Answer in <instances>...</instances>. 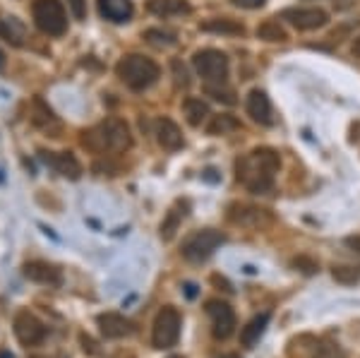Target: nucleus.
Wrapping results in <instances>:
<instances>
[{
    "label": "nucleus",
    "mask_w": 360,
    "mask_h": 358,
    "mask_svg": "<svg viewBox=\"0 0 360 358\" xmlns=\"http://www.w3.org/2000/svg\"><path fill=\"white\" fill-rule=\"evenodd\" d=\"M281 159L278 152L271 147H257L245 157L236 159V178L245 186L250 193H269L274 188V176L278 173Z\"/></svg>",
    "instance_id": "obj_1"
},
{
    "label": "nucleus",
    "mask_w": 360,
    "mask_h": 358,
    "mask_svg": "<svg viewBox=\"0 0 360 358\" xmlns=\"http://www.w3.org/2000/svg\"><path fill=\"white\" fill-rule=\"evenodd\" d=\"M82 147H86L94 154L106 152H125L132 147V135L125 120L120 118H106L103 123L82 132Z\"/></svg>",
    "instance_id": "obj_2"
},
{
    "label": "nucleus",
    "mask_w": 360,
    "mask_h": 358,
    "mask_svg": "<svg viewBox=\"0 0 360 358\" xmlns=\"http://www.w3.org/2000/svg\"><path fill=\"white\" fill-rule=\"evenodd\" d=\"M115 72H118V77L135 91L149 89V87L161 77V68L156 65L152 58L139 56V53H130V56L120 58V63L115 65Z\"/></svg>",
    "instance_id": "obj_3"
},
{
    "label": "nucleus",
    "mask_w": 360,
    "mask_h": 358,
    "mask_svg": "<svg viewBox=\"0 0 360 358\" xmlns=\"http://www.w3.org/2000/svg\"><path fill=\"white\" fill-rule=\"evenodd\" d=\"M32 15L34 25L49 37H63L68 32V15L60 0H34Z\"/></svg>",
    "instance_id": "obj_4"
},
{
    "label": "nucleus",
    "mask_w": 360,
    "mask_h": 358,
    "mask_svg": "<svg viewBox=\"0 0 360 358\" xmlns=\"http://www.w3.org/2000/svg\"><path fill=\"white\" fill-rule=\"evenodd\" d=\"M180 313L173 305H164V308L156 313L154 317V327H152V344L154 349H171L178 344L180 339Z\"/></svg>",
    "instance_id": "obj_5"
},
{
    "label": "nucleus",
    "mask_w": 360,
    "mask_h": 358,
    "mask_svg": "<svg viewBox=\"0 0 360 358\" xmlns=\"http://www.w3.org/2000/svg\"><path fill=\"white\" fill-rule=\"evenodd\" d=\"M224 243H226V236L221 231H214V229L197 231V234H193L183 243V257L190 260V262H202V260L212 257L219 250V245Z\"/></svg>",
    "instance_id": "obj_6"
},
{
    "label": "nucleus",
    "mask_w": 360,
    "mask_h": 358,
    "mask_svg": "<svg viewBox=\"0 0 360 358\" xmlns=\"http://www.w3.org/2000/svg\"><path fill=\"white\" fill-rule=\"evenodd\" d=\"M193 65L205 82H224L229 75V56L217 49L197 51L193 56Z\"/></svg>",
    "instance_id": "obj_7"
},
{
    "label": "nucleus",
    "mask_w": 360,
    "mask_h": 358,
    "mask_svg": "<svg viewBox=\"0 0 360 358\" xmlns=\"http://www.w3.org/2000/svg\"><path fill=\"white\" fill-rule=\"evenodd\" d=\"M13 330H15L17 342L22 346H27V349L29 346H41L46 342V337H49L46 325L32 313V310H20V313L15 315Z\"/></svg>",
    "instance_id": "obj_8"
},
{
    "label": "nucleus",
    "mask_w": 360,
    "mask_h": 358,
    "mask_svg": "<svg viewBox=\"0 0 360 358\" xmlns=\"http://www.w3.org/2000/svg\"><path fill=\"white\" fill-rule=\"evenodd\" d=\"M207 315L212 317V332L217 339H229L231 334L236 332L238 322H236V313L226 301H219V298H212L207 301Z\"/></svg>",
    "instance_id": "obj_9"
},
{
    "label": "nucleus",
    "mask_w": 360,
    "mask_h": 358,
    "mask_svg": "<svg viewBox=\"0 0 360 358\" xmlns=\"http://www.w3.org/2000/svg\"><path fill=\"white\" fill-rule=\"evenodd\" d=\"M283 20H288L295 29H317L327 25V13L322 8H288L283 10Z\"/></svg>",
    "instance_id": "obj_10"
},
{
    "label": "nucleus",
    "mask_w": 360,
    "mask_h": 358,
    "mask_svg": "<svg viewBox=\"0 0 360 358\" xmlns=\"http://www.w3.org/2000/svg\"><path fill=\"white\" fill-rule=\"evenodd\" d=\"M27 279L37 281V284L44 286H60L63 284V272L51 262H44V260H32V262H25L22 267Z\"/></svg>",
    "instance_id": "obj_11"
},
{
    "label": "nucleus",
    "mask_w": 360,
    "mask_h": 358,
    "mask_svg": "<svg viewBox=\"0 0 360 358\" xmlns=\"http://www.w3.org/2000/svg\"><path fill=\"white\" fill-rule=\"evenodd\" d=\"M39 154H41V159L51 169H56L60 176L70 178V181H77V178L82 176V164H79L72 152H44L41 149Z\"/></svg>",
    "instance_id": "obj_12"
},
{
    "label": "nucleus",
    "mask_w": 360,
    "mask_h": 358,
    "mask_svg": "<svg viewBox=\"0 0 360 358\" xmlns=\"http://www.w3.org/2000/svg\"><path fill=\"white\" fill-rule=\"evenodd\" d=\"M96 325L98 330H101V334L106 339H123L127 337V334H132V322L127 320L125 315L120 313H101L96 317Z\"/></svg>",
    "instance_id": "obj_13"
},
{
    "label": "nucleus",
    "mask_w": 360,
    "mask_h": 358,
    "mask_svg": "<svg viewBox=\"0 0 360 358\" xmlns=\"http://www.w3.org/2000/svg\"><path fill=\"white\" fill-rule=\"evenodd\" d=\"M188 210H190V202L188 200H178L176 205L166 212L164 222H161V226H159V236H161V241H164V243H171V241L176 238L180 224H183V219L188 217Z\"/></svg>",
    "instance_id": "obj_14"
},
{
    "label": "nucleus",
    "mask_w": 360,
    "mask_h": 358,
    "mask_svg": "<svg viewBox=\"0 0 360 358\" xmlns=\"http://www.w3.org/2000/svg\"><path fill=\"white\" fill-rule=\"evenodd\" d=\"M154 135H156V142L166 149V152H178L183 147V132L171 118H159L154 123Z\"/></svg>",
    "instance_id": "obj_15"
},
{
    "label": "nucleus",
    "mask_w": 360,
    "mask_h": 358,
    "mask_svg": "<svg viewBox=\"0 0 360 358\" xmlns=\"http://www.w3.org/2000/svg\"><path fill=\"white\" fill-rule=\"evenodd\" d=\"M248 113L255 123L259 125H271L274 123V115H271V101L262 89H252L248 94Z\"/></svg>",
    "instance_id": "obj_16"
},
{
    "label": "nucleus",
    "mask_w": 360,
    "mask_h": 358,
    "mask_svg": "<svg viewBox=\"0 0 360 358\" xmlns=\"http://www.w3.org/2000/svg\"><path fill=\"white\" fill-rule=\"evenodd\" d=\"M98 13L103 20L123 25V22H130L135 8H132V0H98Z\"/></svg>",
    "instance_id": "obj_17"
},
{
    "label": "nucleus",
    "mask_w": 360,
    "mask_h": 358,
    "mask_svg": "<svg viewBox=\"0 0 360 358\" xmlns=\"http://www.w3.org/2000/svg\"><path fill=\"white\" fill-rule=\"evenodd\" d=\"M32 123L37 125V128H44V130H53L58 132V128H60V123H58L56 113L51 111L49 103H44V99H34L32 101Z\"/></svg>",
    "instance_id": "obj_18"
},
{
    "label": "nucleus",
    "mask_w": 360,
    "mask_h": 358,
    "mask_svg": "<svg viewBox=\"0 0 360 358\" xmlns=\"http://www.w3.org/2000/svg\"><path fill=\"white\" fill-rule=\"evenodd\" d=\"M269 320H271L269 313H262V315L252 317V320H250L248 325L240 330V344L245 346V349H252V346L259 342V337L264 334L266 325H269Z\"/></svg>",
    "instance_id": "obj_19"
},
{
    "label": "nucleus",
    "mask_w": 360,
    "mask_h": 358,
    "mask_svg": "<svg viewBox=\"0 0 360 358\" xmlns=\"http://www.w3.org/2000/svg\"><path fill=\"white\" fill-rule=\"evenodd\" d=\"M149 13L161 15V17H171V15H188L190 5L185 0H149Z\"/></svg>",
    "instance_id": "obj_20"
},
{
    "label": "nucleus",
    "mask_w": 360,
    "mask_h": 358,
    "mask_svg": "<svg viewBox=\"0 0 360 358\" xmlns=\"http://www.w3.org/2000/svg\"><path fill=\"white\" fill-rule=\"evenodd\" d=\"M257 37L262 39V41H269V44H283V41H288L286 29L278 25L276 20H266V22H262V25L257 27Z\"/></svg>",
    "instance_id": "obj_21"
},
{
    "label": "nucleus",
    "mask_w": 360,
    "mask_h": 358,
    "mask_svg": "<svg viewBox=\"0 0 360 358\" xmlns=\"http://www.w3.org/2000/svg\"><path fill=\"white\" fill-rule=\"evenodd\" d=\"M202 32H212V34H245V27L240 22H233V20H209L202 25Z\"/></svg>",
    "instance_id": "obj_22"
},
{
    "label": "nucleus",
    "mask_w": 360,
    "mask_h": 358,
    "mask_svg": "<svg viewBox=\"0 0 360 358\" xmlns=\"http://www.w3.org/2000/svg\"><path fill=\"white\" fill-rule=\"evenodd\" d=\"M183 111L190 125H202V120L209 115V106L202 99H185Z\"/></svg>",
    "instance_id": "obj_23"
},
{
    "label": "nucleus",
    "mask_w": 360,
    "mask_h": 358,
    "mask_svg": "<svg viewBox=\"0 0 360 358\" xmlns=\"http://www.w3.org/2000/svg\"><path fill=\"white\" fill-rule=\"evenodd\" d=\"M332 276H334V281H339V284L353 286L360 281V267H353V264H334Z\"/></svg>",
    "instance_id": "obj_24"
},
{
    "label": "nucleus",
    "mask_w": 360,
    "mask_h": 358,
    "mask_svg": "<svg viewBox=\"0 0 360 358\" xmlns=\"http://www.w3.org/2000/svg\"><path fill=\"white\" fill-rule=\"evenodd\" d=\"M240 128V120H236L233 115H217V118L209 123V135H229Z\"/></svg>",
    "instance_id": "obj_25"
},
{
    "label": "nucleus",
    "mask_w": 360,
    "mask_h": 358,
    "mask_svg": "<svg viewBox=\"0 0 360 358\" xmlns=\"http://www.w3.org/2000/svg\"><path fill=\"white\" fill-rule=\"evenodd\" d=\"M312 358H346V351L336 342H322L315 349Z\"/></svg>",
    "instance_id": "obj_26"
},
{
    "label": "nucleus",
    "mask_w": 360,
    "mask_h": 358,
    "mask_svg": "<svg viewBox=\"0 0 360 358\" xmlns=\"http://www.w3.org/2000/svg\"><path fill=\"white\" fill-rule=\"evenodd\" d=\"M144 39H147L149 44H154V46H171V44H176V37H173L171 32H161V29H147Z\"/></svg>",
    "instance_id": "obj_27"
},
{
    "label": "nucleus",
    "mask_w": 360,
    "mask_h": 358,
    "mask_svg": "<svg viewBox=\"0 0 360 358\" xmlns=\"http://www.w3.org/2000/svg\"><path fill=\"white\" fill-rule=\"evenodd\" d=\"M293 267L300 269L303 274H317L319 272L317 260H312V257H307V255H298V257H295L293 260Z\"/></svg>",
    "instance_id": "obj_28"
},
{
    "label": "nucleus",
    "mask_w": 360,
    "mask_h": 358,
    "mask_svg": "<svg viewBox=\"0 0 360 358\" xmlns=\"http://www.w3.org/2000/svg\"><path fill=\"white\" fill-rule=\"evenodd\" d=\"M173 68V77H176V87H188L190 84V77H188V70L180 60H173L171 63Z\"/></svg>",
    "instance_id": "obj_29"
},
{
    "label": "nucleus",
    "mask_w": 360,
    "mask_h": 358,
    "mask_svg": "<svg viewBox=\"0 0 360 358\" xmlns=\"http://www.w3.org/2000/svg\"><path fill=\"white\" fill-rule=\"evenodd\" d=\"M207 91L214 96L217 101H224V103H236V96H233V91H229V89H219V87H207Z\"/></svg>",
    "instance_id": "obj_30"
},
{
    "label": "nucleus",
    "mask_w": 360,
    "mask_h": 358,
    "mask_svg": "<svg viewBox=\"0 0 360 358\" xmlns=\"http://www.w3.org/2000/svg\"><path fill=\"white\" fill-rule=\"evenodd\" d=\"M68 5L77 20H84L86 17V0H68Z\"/></svg>",
    "instance_id": "obj_31"
},
{
    "label": "nucleus",
    "mask_w": 360,
    "mask_h": 358,
    "mask_svg": "<svg viewBox=\"0 0 360 358\" xmlns=\"http://www.w3.org/2000/svg\"><path fill=\"white\" fill-rule=\"evenodd\" d=\"M0 37L5 39V41H10V44H15V46H20L22 41H20V37H17V34L13 32V29H10L8 25H5L3 20H0Z\"/></svg>",
    "instance_id": "obj_32"
},
{
    "label": "nucleus",
    "mask_w": 360,
    "mask_h": 358,
    "mask_svg": "<svg viewBox=\"0 0 360 358\" xmlns=\"http://www.w3.org/2000/svg\"><path fill=\"white\" fill-rule=\"evenodd\" d=\"M231 3H233L236 8H243V10H257V8H262L266 0H231Z\"/></svg>",
    "instance_id": "obj_33"
},
{
    "label": "nucleus",
    "mask_w": 360,
    "mask_h": 358,
    "mask_svg": "<svg viewBox=\"0 0 360 358\" xmlns=\"http://www.w3.org/2000/svg\"><path fill=\"white\" fill-rule=\"evenodd\" d=\"M346 245L351 248L353 252H358V255H360V236H348V238H346Z\"/></svg>",
    "instance_id": "obj_34"
},
{
    "label": "nucleus",
    "mask_w": 360,
    "mask_h": 358,
    "mask_svg": "<svg viewBox=\"0 0 360 358\" xmlns=\"http://www.w3.org/2000/svg\"><path fill=\"white\" fill-rule=\"evenodd\" d=\"M353 56L360 58V37L356 39V41H353Z\"/></svg>",
    "instance_id": "obj_35"
},
{
    "label": "nucleus",
    "mask_w": 360,
    "mask_h": 358,
    "mask_svg": "<svg viewBox=\"0 0 360 358\" xmlns=\"http://www.w3.org/2000/svg\"><path fill=\"white\" fill-rule=\"evenodd\" d=\"M185 288H188V296H190V298H193L195 293H197V286H195V284H185Z\"/></svg>",
    "instance_id": "obj_36"
},
{
    "label": "nucleus",
    "mask_w": 360,
    "mask_h": 358,
    "mask_svg": "<svg viewBox=\"0 0 360 358\" xmlns=\"http://www.w3.org/2000/svg\"><path fill=\"white\" fill-rule=\"evenodd\" d=\"M0 358H15L8 349H0Z\"/></svg>",
    "instance_id": "obj_37"
},
{
    "label": "nucleus",
    "mask_w": 360,
    "mask_h": 358,
    "mask_svg": "<svg viewBox=\"0 0 360 358\" xmlns=\"http://www.w3.org/2000/svg\"><path fill=\"white\" fill-rule=\"evenodd\" d=\"M221 358H240V356H238V354H224Z\"/></svg>",
    "instance_id": "obj_38"
},
{
    "label": "nucleus",
    "mask_w": 360,
    "mask_h": 358,
    "mask_svg": "<svg viewBox=\"0 0 360 358\" xmlns=\"http://www.w3.org/2000/svg\"><path fill=\"white\" fill-rule=\"evenodd\" d=\"M171 358H183V356H171Z\"/></svg>",
    "instance_id": "obj_39"
},
{
    "label": "nucleus",
    "mask_w": 360,
    "mask_h": 358,
    "mask_svg": "<svg viewBox=\"0 0 360 358\" xmlns=\"http://www.w3.org/2000/svg\"><path fill=\"white\" fill-rule=\"evenodd\" d=\"M34 358H41V356H34Z\"/></svg>",
    "instance_id": "obj_40"
}]
</instances>
